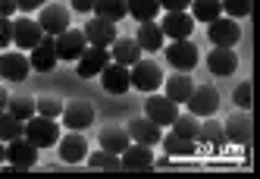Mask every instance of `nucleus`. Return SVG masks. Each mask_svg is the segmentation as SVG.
<instances>
[{
  "instance_id": "nucleus-45",
  "label": "nucleus",
  "mask_w": 260,
  "mask_h": 179,
  "mask_svg": "<svg viewBox=\"0 0 260 179\" xmlns=\"http://www.w3.org/2000/svg\"><path fill=\"white\" fill-rule=\"evenodd\" d=\"M0 167H4V148H0Z\"/></svg>"
},
{
  "instance_id": "nucleus-34",
  "label": "nucleus",
  "mask_w": 260,
  "mask_h": 179,
  "mask_svg": "<svg viewBox=\"0 0 260 179\" xmlns=\"http://www.w3.org/2000/svg\"><path fill=\"white\" fill-rule=\"evenodd\" d=\"M88 167L91 170H122V160H119V154L101 148L94 154H88Z\"/></svg>"
},
{
  "instance_id": "nucleus-42",
  "label": "nucleus",
  "mask_w": 260,
  "mask_h": 179,
  "mask_svg": "<svg viewBox=\"0 0 260 179\" xmlns=\"http://www.w3.org/2000/svg\"><path fill=\"white\" fill-rule=\"evenodd\" d=\"M16 13V0H0V19H10Z\"/></svg>"
},
{
  "instance_id": "nucleus-9",
  "label": "nucleus",
  "mask_w": 260,
  "mask_h": 179,
  "mask_svg": "<svg viewBox=\"0 0 260 179\" xmlns=\"http://www.w3.org/2000/svg\"><path fill=\"white\" fill-rule=\"evenodd\" d=\"M176 113H179V104L170 101L166 95H154L151 92V98L144 101V116L154 120L157 126H170V123L176 120Z\"/></svg>"
},
{
  "instance_id": "nucleus-15",
  "label": "nucleus",
  "mask_w": 260,
  "mask_h": 179,
  "mask_svg": "<svg viewBox=\"0 0 260 179\" xmlns=\"http://www.w3.org/2000/svg\"><path fill=\"white\" fill-rule=\"evenodd\" d=\"M160 32H163V38H173V41L188 38V35L194 32L191 13H185V10H179V13H166L163 22H160Z\"/></svg>"
},
{
  "instance_id": "nucleus-29",
  "label": "nucleus",
  "mask_w": 260,
  "mask_h": 179,
  "mask_svg": "<svg viewBox=\"0 0 260 179\" xmlns=\"http://www.w3.org/2000/svg\"><path fill=\"white\" fill-rule=\"evenodd\" d=\"M191 88H194V82H191V76H170L166 79V98L170 101H176V104H185L188 101V95H191Z\"/></svg>"
},
{
  "instance_id": "nucleus-43",
  "label": "nucleus",
  "mask_w": 260,
  "mask_h": 179,
  "mask_svg": "<svg viewBox=\"0 0 260 179\" xmlns=\"http://www.w3.org/2000/svg\"><path fill=\"white\" fill-rule=\"evenodd\" d=\"M72 10L76 13H91L94 10V0H72Z\"/></svg>"
},
{
  "instance_id": "nucleus-3",
  "label": "nucleus",
  "mask_w": 260,
  "mask_h": 179,
  "mask_svg": "<svg viewBox=\"0 0 260 179\" xmlns=\"http://www.w3.org/2000/svg\"><path fill=\"white\" fill-rule=\"evenodd\" d=\"M22 135L31 141L35 148H50V145H57V138H60V126L53 120L35 113L31 120H25V132Z\"/></svg>"
},
{
  "instance_id": "nucleus-6",
  "label": "nucleus",
  "mask_w": 260,
  "mask_h": 179,
  "mask_svg": "<svg viewBox=\"0 0 260 179\" xmlns=\"http://www.w3.org/2000/svg\"><path fill=\"white\" fill-rule=\"evenodd\" d=\"M53 47H57V60H72V63H76L82 53H85V47H88L85 32L66 28V32H60L57 38H53Z\"/></svg>"
},
{
  "instance_id": "nucleus-27",
  "label": "nucleus",
  "mask_w": 260,
  "mask_h": 179,
  "mask_svg": "<svg viewBox=\"0 0 260 179\" xmlns=\"http://www.w3.org/2000/svg\"><path fill=\"white\" fill-rule=\"evenodd\" d=\"M128 132L122 129V126H104L101 129V148L104 151H113V154H122L125 148H128Z\"/></svg>"
},
{
  "instance_id": "nucleus-2",
  "label": "nucleus",
  "mask_w": 260,
  "mask_h": 179,
  "mask_svg": "<svg viewBox=\"0 0 260 179\" xmlns=\"http://www.w3.org/2000/svg\"><path fill=\"white\" fill-rule=\"evenodd\" d=\"M4 160L10 164V170H31L38 164V148L22 135V138H13L4 145Z\"/></svg>"
},
{
  "instance_id": "nucleus-24",
  "label": "nucleus",
  "mask_w": 260,
  "mask_h": 179,
  "mask_svg": "<svg viewBox=\"0 0 260 179\" xmlns=\"http://www.w3.org/2000/svg\"><path fill=\"white\" fill-rule=\"evenodd\" d=\"M141 47H138V41L135 38H119L116 35V41L110 44V60L113 63H122V66H132V63H138L141 60Z\"/></svg>"
},
{
  "instance_id": "nucleus-1",
  "label": "nucleus",
  "mask_w": 260,
  "mask_h": 179,
  "mask_svg": "<svg viewBox=\"0 0 260 179\" xmlns=\"http://www.w3.org/2000/svg\"><path fill=\"white\" fill-rule=\"evenodd\" d=\"M128 79H132V85L138 88V92H157V88L163 85V69H160V63L157 60H138V63H132L128 66Z\"/></svg>"
},
{
  "instance_id": "nucleus-37",
  "label": "nucleus",
  "mask_w": 260,
  "mask_h": 179,
  "mask_svg": "<svg viewBox=\"0 0 260 179\" xmlns=\"http://www.w3.org/2000/svg\"><path fill=\"white\" fill-rule=\"evenodd\" d=\"M219 7H222V13H226L229 19H245V16H251V10H254L251 0H219Z\"/></svg>"
},
{
  "instance_id": "nucleus-35",
  "label": "nucleus",
  "mask_w": 260,
  "mask_h": 179,
  "mask_svg": "<svg viewBox=\"0 0 260 179\" xmlns=\"http://www.w3.org/2000/svg\"><path fill=\"white\" fill-rule=\"evenodd\" d=\"M7 110L16 116V120H31L35 116V98H28V95H19V98H10L7 101Z\"/></svg>"
},
{
  "instance_id": "nucleus-36",
  "label": "nucleus",
  "mask_w": 260,
  "mask_h": 179,
  "mask_svg": "<svg viewBox=\"0 0 260 179\" xmlns=\"http://www.w3.org/2000/svg\"><path fill=\"white\" fill-rule=\"evenodd\" d=\"M35 113H38V116H47V120H57V116L63 113V101L53 98V95L35 98Z\"/></svg>"
},
{
  "instance_id": "nucleus-10",
  "label": "nucleus",
  "mask_w": 260,
  "mask_h": 179,
  "mask_svg": "<svg viewBox=\"0 0 260 179\" xmlns=\"http://www.w3.org/2000/svg\"><path fill=\"white\" fill-rule=\"evenodd\" d=\"M82 32H85V41L91 47H110L116 41V22H107L101 16H91Z\"/></svg>"
},
{
  "instance_id": "nucleus-39",
  "label": "nucleus",
  "mask_w": 260,
  "mask_h": 179,
  "mask_svg": "<svg viewBox=\"0 0 260 179\" xmlns=\"http://www.w3.org/2000/svg\"><path fill=\"white\" fill-rule=\"evenodd\" d=\"M13 41V19H0V47Z\"/></svg>"
},
{
  "instance_id": "nucleus-7",
  "label": "nucleus",
  "mask_w": 260,
  "mask_h": 179,
  "mask_svg": "<svg viewBox=\"0 0 260 179\" xmlns=\"http://www.w3.org/2000/svg\"><path fill=\"white\" fill-rule=\"evenodd\" d=\"M207 38L213 47H235L238 38H241V28H238V19H229V16H219V19L207 22Z\"/></svg>"
},
{
  "instance_id": "nucleus-20",
  "label": "nucleus",
  "mask_w": 260,
  "mask_h": 179,
  "mask_svg": "<svg viewBox=\"0 0 260 179\" xmlns=\"http://www.w3.org/2000/svg\"><path fill=\"white\" fill-rule=\"evenodd\" d=\"M198 145L210 148V151H222V148H226L229 141H226V132H222V123H216L213 116H204L201 129H198Z\"/></svg>"
},
{
  "instance_id": "nucleus-17",
  "label": "nucleus",
  "mask_w": 260,
  "mask_h": 179,
  "mask_svg": "<svg viewBox=\"0 0 260 179\" xmlns=\"http://www.w3.org/2000/svg\"><path fill=\"white\" fill-rule=\"evenodd\" d=\"M101 82H104V92H110V95H125L132 88L128 66H122V63H107L101 69Z\"/></svg>"
},
{
  "instance_id": "nucleus-28",
  "label": "nucleus",
  "mask_w": 260,
  "mask_h": 179,
  "mask_svg": "<svg viewBox=\"0 0 260 179\" xmlns=\"http://www.w3.org/2000/svg\"><path fill=\"white\" fill-rule=\"evenodd\" d=\"M91 13L107 19V22H119L128 16V7H125V0H94V10Z\"/></svg>"
},
{
  "instance_id": "nucleus-13",
  "label": "nucleus",
  "mask_w": 260,
  "mask_h": 179,
  "mask_svg": "<svg viewBox=\"0 0 260 179\" xmlns=\"http://www.w3.org/2000/svg\"><path fill=\"white\" fill-rule=\"evenodd\" d=\"M63 126L66 129H76V132H82V129H88L91 123H94V107H91L88 101H72V104H63Z\"/></svg>"
},
{
  "instance_id": "nucleus-5",
  "label": "nucleus",
  "mask_w": 260,
  "mask_h": 179,
  "mask_svg": "<svg viewBox=\"0 0 260 179\" xmlns=\"http://www.w3.org/2000/svg\"><path fill=\"white\" fill-rule=\"evenodd\" d=\"M166 60H170L173 69H179V73H191V69L198 66V47L188 41V38H179L173 44H166Z\"/></svg>"
},
{
  "instance_id": "nucleus-22",
  "label": "nucleus",
  "mask_w": 260,
  "mask_h": 179,
  "mask_svg": "<svg viewBox=\"0 0 260 179\" xmlns=\"http://www.w3.org/2000/svg\"><path fill=\"white\" fill-rule=\"evenodd\" d=\"M128 138H132V141H141V145H160V126H157V123L154 120H147V116H135L132 123H128Z\"/></svg>"
},
{
  "instance_id": "nucleus-41",
  "label": "nucleus",
  "mask_w": 260,
  "mask_h": 179,
  "mask_svg": "<svg viewBox=\"0 0 260 179\" xmlns=\"http://www.w3.org/2000/svg\"><path fill=\"white\" fill-rule=\"evenodd\" d=\"M47 4V0H16V10H22V13H35V10H41Z\"/></svg>"
},
{
  "instance_id": "nucleus-11",
  "label": "nucleus",
  "mask_w": 260,
  "mask_h": 179,
  "mask_svg": "<svg viewBox=\"0 0 260 179\" xmlns=\"http://www.w3.org/2000/svg\"><path fill=\"white\" fill-rule=\"evenodd\" d=\"M44 38V32L41 25L28 19V16H19V19H13V44L16 47H22V50H31V47H38Z\"/></svg>"
},
{
  "instance_id": "nucleus-16",
  "label": "nucleus",
  "mask_w": 260,
  "mask_h": 179,
  "mask_svg": "<svg viewBox=\"0 0 260 179\" xmlns=\"http://www.w3.org/2000/svg\"><path fill=\"white\" fill-rule=\"evenodd\" d=\"M57 145H60V160H66V164H82L88 157V138L76 129H69V135L57 138Z\"/></svg>"
},
{
  "instance_id": "nucleus-19",
  "label": "nucleus",
  "mask_w": 260,
  "mask_h": 179,
  "mask_svg": "<svg viewBox=\"0 0 260 179\" xmlns=\"http://www.w3.org/2000/svg\"><path fill=\"white\" fill-rule=\"evenodd\" d=\"M119 160H122V170H151L154 167V151H151V145H141V141H128V148L119 154Z\"/></svg>"
},
{
  "instance_id": "nucleus-26",
  "label": "nucleus",
  "mask_w": 260,
  "mask_h": 179,
  "mask_svg": "<svg viewBox=\"0 0 260 179\" xmlns=\"http://www.w3.org/2000/svg\"><path fill=\"white\" fill-rule=\"evenodd\" d=\"M135 41H138V47L141 50H163V32H160V25L151 19V22H141L138 25V35H135Z\"/></svg>"
},
{
  "instance_id": "nucleus-38",
  "label": "nucleus",
  "mask_w": 260,
  "mask_h": 179,
  "mask_svg": "<svg viewBox=\"0 0 260 179\" xmlns=\"http://www.w3.org/2000/svg\"><path fill=\"white\" fill-rule=\"evenodd\" d=\"M232 98H235V104H238V110H248V107L254 104V101H251V82H238Z\"/></svg>"
},
{
  "instance_id": "nucleus-23",
  "label": "nucleus",
  "mask_w": 260,
  "mask_h": 179,
  "mask_svg": "<svg viewBox=\"0 0 260 179\" xmlns=\"http://www.w3.org/2000/svg\"><path fill=\"white\" fill-rule=\"evenodd\" d=\"M207 66L213 76H232L238 69V53L232 47H216L207 53Z\"/></svg>"
},
{
  "instance_id": "nucleus-44",
  "label": "nucleus",
  "mask_w": 260,
  "mask_h": 179,
  "mask_svg": "<svg viewBox=\"0 0 260 179\" xmlns=\"http://www.w3.org/2000/svg\"><path fill=\"white\" fill-rule=\"evenodd\" d=\"M7 101H10V95H7V88L0 85V110H7Z\"/></svg>"
},
{
  "instance_id": "nucleus-8",
  "label": "nucleus",
  "mask_w": 260,
  "mask_h": 179,
  "mask_svg": "<svg viewBox=\"0 0 260 179\" xmlns=\"http://www.w3.org/2000/svg\"><path fill=\"white\" fill-rule=\"evenodd\" d=\"M222 132H226V141L232 145H251V135H254V120L248 110H238L232 113L226 123H222Z\"/></svg>"
},
{
  "instance_id": "nucleus-25",
  "label": "nucleus",
  "mask_w": 260,
  "mask_h": 179,
  "mask_svg": "<svg viewBox=\"0 0 260 179\" xmlns=\"http://www.w3.org/2000/svg\"><path fill=\"white\" fill-rule=\"evenodd\" d=\"M160 145H163V151L170 154V157H191V154H198V141L182 138V135H176V132L160 135Z\"/></svg>"
},
{
  "instance_id": "nucleus-18",
  "label": "nucleus",
  "mask_w": 260,
  "mask_h": 179,
  "mask_svg": "<svg viewBox=\"0 0 260 179\" xmlns=\"http://www.w3.org/2000/svg\"><path fill=\"white\" fill-rule=\"evenodd\" d=\"M28 63L35 73H50L53 66H57V47H53V35H44L38 47H31L28 53Z\"/></svg>"
},
{
  "instance_id": "nucleus-14",
  "label": "nucleus",
  "mask_w": 260,
  "mask_h": 179,
  "mask_svg": "<svg viewBox=\"0 0 260 179\" xmlns=\"http://www.w3.org/2000/svg\"><path fill=\"white\" fill-rule=\"evenodd\" d=\"M31 73V63L25 53L19 50H10V53H0V79H7V82H22L28 79Z\"/></svg>"
},
{
  "instance_id": "nucleus-12",
  "label": "nucleus",
  "mask_w": 260,
  "mask_h": 179,
  "mask_svg": "<svg viewBox=\"0 0 260 179\" xmlns=\"http://www.w3.org/2000/svg\"><path fill=\"white\" fill-rule=\"evenodd\" d=\"M38 25H41L44 35H53V38H57L60 32L69 28V10L63 4H44L41 16H38Z\"/></svg>"
},
{
  "instance_id": "nucleus-33",
  "label": "nucleus",
  "mask_w": 260,
  "mask_h": 179,
  "mask_svg": "<svg viewBox=\"0 0 260 179\" xmlns=\"http://www.w3.org/2000/svg\"><path fill=\"white\" fill-rule=\"evenodd\" d=\"M22 132H25V123L22 120H16L10 110H0V141H13V138H22Z\"/></svg>"
},
{
  "instance_id": "nucleus-32",
  "label": "nucleus",
  "mask_w": 260,
  "mask_h": 179,
  "mask_svg": "<svg viewBox=\"0 0 260 179\" xmlns=\"http://www.w3.org/2000/svg\"><path fill=\"white\" fill-rule=\"evenodd\" d=\"M170 126H173V132H176V135H182V138H191V141H198L201 116H194V113H176V120L170 123Z\"/></svg>"
},
{
  "instance_id": "nucleus-30",
  "label": "nucleus",
  "mask_w": 260,
  "mask_h": 179,
  "mask_svg": "<svg viewBox=\"0 0 260 179\" xmlns=\"http://www.w3.org/2000/svg\"><path fill=\"white\" fill-rule=\"evenodd\" d=\"M222 16L219 0H191V19L194 22H213Z\"/></svg>"
},
{
  "instance_id": "nucleus-21",
  "label": "nucleus",
  "mask_w": 260,
  "mask_h": 179,
  "mask_svg": "<svg viewBox=\"0 0 260 179\" xmlns=\"http://www.w3.org/2000/svg\"><path fill=\"white\" fill-rule=\"evenodd\" d=\"M76 63H79V76H82V79L101 76V69L110 63V50H107V47H85V53H82Z\"/></svg>"
},
{
  "instance_id": "nucleus-40",
  "label": "nucleus",
  "mask_w": 260,
  "mask_h": 179,
  "mask_svg": "<svg viewBox=\"0 0 260 179\" xmlns=\"http://www.w3.org/2000/svg\"><path fill=\"white\" fill-rule=\"evenodd\" d=\"M160 7H163L166 13H179V10H188L191 0H160Z\"/></svg>"
},
{
  "instance_id": "nucleus-4",
  "label": "nucleus",
  "mask_w": 260,
  "mask_h": 179,
  "mask_svg": "<svg viewBox=\"0 0 260 179\" xmlns=\"http://www.w3.org/2000/svg\"><path fill=\"white\" fill-rule=\"evenodd\" d=\"M185 104H188V113L194 116H213L219 110V92L213 85H194Z\"/></svg>"
},
{
  "instance_id": "nucleus-31",
  "label": "nucleus",
  "mask_w": 260,
  "mask_h": 179,
  "mask_svg": "<svg viewBox=\"0 0 260 179\" xmlns=\"http://www.w3.org/2000/svg\"><path fill=\"white\" fill-rule=\"evenodd\" d=\"M128 16H135L138 22H151L160 13V0H125Z\"/></svg>"
}]
</instances>
